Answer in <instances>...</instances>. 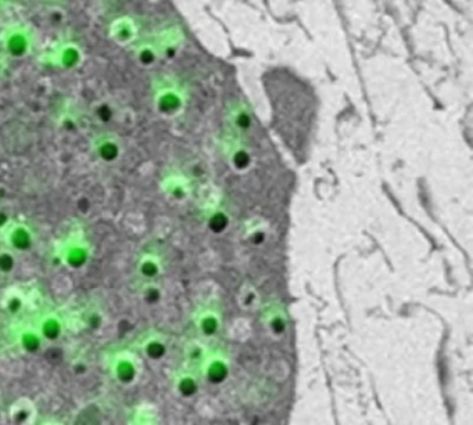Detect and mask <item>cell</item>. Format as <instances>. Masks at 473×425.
I'll use <instances>...</instances> for the list:
<instances>
[{"label":"cell","mask_w":473,"mask_h":425,"mask_svg":"<svg viewBox=\"0 0 473 425\" xmlns=\"http://www.w3.org/2000/svg\"><path fill=\"white\" fill-rule=\"evenodd\" d=\"M32 46V39L25 28L15 27L3 35V49L10 59L20 60L28 56Z\"/></svg>","instance_id":"cell-1"},{"label":"cell","mask_w":473,"mask_h":425,"mask_svg":"<svg viewBox=\"0 0 473 425\" xmlns=\"http://www.w3.org/2000/svg\"><path fill=\"white\" fill-rule=\"evenodd\" d=\"M60 259L68 269L79 270L85 267L90 259V246L81 239L69 240L62 249Z\"/></svg>","instance_id":"cell-2"},{"label":"cell","mask_w":473,"mask_h":425,"mask_svg":"<svg viewBox=\"0 0 473 425\" xmlns=\"http://www.w3.org/2000/svg\"><path fill=\"white\" fill-rule=\"evenodd\" d=\"M6 243L14 252H28L34 248L35 235L25 223H11L6 229Z\"/></svg>","instance_id":"cell-3"},{"label":"cell","mask_w":473,"mask_h":425,"mask_svg":"<svg viewBox=\"0 0 473 425\" xmlns=\"http://www.w3.org/2000/svg\"><path fill=\"white\" fill-rule=\"evenodd\" d=\"M137 365L136 361L128 354L121 352L114 356L111 362V375L120 385H131L137 378Z\"/></svg>","instance_id":"cell-4"},{"label":"cell","mask_w":473,"mask_h":425,"mask_svg":"<svg viewBox=\"0 0 473 425\" xmlns=\"http://www.w3.org/2000/svg\"><path fill=\"white\" fill-rule=\"evenodd\" d=\"M109 35L117 45L127 46L132 43L137 36L136 22L128 15L118 17L110 24Z\"/></svg>","instance_id":"cell-5"},{"label":"cell","mask_w":473,"mask_h":425,"mask_svg":"<svg viewBox=\"0 0 473 425\" xmlns=\"http://www.w3.org/2000/svg\"><path fill=\"white\" fill-rule=\"evenodd\" d=\"M83 60V53L76 43L68 42L57 48L53 56V62L64 71L76 69Z\"/></svg>","instance_id":"cell-6"},{"label":"cell","mask_w":473,"mask_h":425,"mask_svg":"<svg viewBox=\"0 0 473 425\" xmlns=\"http://www.w3.org/2000/svg\"><path fill=\"white\" fill-rule=\"evenodd\" d=\"M38 333L45 342H56L63 337L64 323L56 313H46L36 326Z\"/></svg>","instance_id":"cell-7"},{"label":"cell","mask_w":473,"mask_h":425,"mask_svg":"<svg viewBox=\"0 0 473 425\" xmlns=\"http://www.w3.org/2000/svg\"><path fill=\"white\" fill-rule=\"evenodd\" d=\"M93 151L96 157L104 164L117 162L123 154L121 144L111 136H102L93 144Z\"/></svg>","instance_id":"cell-8"},{"label":"cell","mask_w":473,"mask_h":425,"mask_svg":"<svg viewBox=\"0 0 473 425\" xmlns=\"http://www.w3.org/2000/svg\"><path fill=\"white\" fill-rule=\"evenodd\" d=\"M8 416L15 424H31L35 420L36 407L28 398H21L10 406Z\"/></svg>","instance_id":"cell-9"},{"label":"cell","mask_w":473,"mask_h":425,"mask_svg":"<svg viewBox=\"0 0 473 425\" xmlns=\"http://www.w3.org/2000/svg\"><path fill=\"white\" fill-rule=\"evenodd\" d=\"M17 340H18L20 348L27 355H38L42 351L43 344H45V341L41 337V334L38 333L36 327L35 328L28 327V328L21 330L17 335Z\"/></svg>","instance_id":"cell-10"},{"label":"cell","mask_w":473,"mask_h":425,"mask_svg":"<svg viewBox=\"0 0 473 425\" xmlns=\"http://www.w3.org/2000/svg\"><path fill=\"white\" fill-rule=\"evenodd\" d=\"M137 272L143 279L153 280L160 273V263L156 259V256L144 255L137 263Z\"/></svg>","instance_id":"cell-11"},{"label":"cell","mask_w":473,"mask_h":425,"mask_svg":"<svg viewBox=\"0 0 473 425\" xmlns=\"http://www.w3.org/2000/svg\"><path fill=\"white\" fill-rule=\"evenodd\" d=\"M178 97L175 93H172L171 90H164L161 92L158 96H157V100H156V106L157 109L164 113V114H170L172 113L177 107H178Z\"/></svg>","instance_id":"cell-12"},{"label":"cell","mask_w":473,"mask_h":425,"mask_svg":"<svg viewBox=\"0 0 473 425\" xmlns=\"http://www.w3.org/2000/svg\"><path fill=\"white\" fill-rule=\"evenodd\" d=\"M17 267V256L15 252L10 248L0 249V274L8 276Z\"/></svg>","instance_id":"cell-13"},{"label":"cell","mask_w":473,"mask_h":425,"mask_svg":"<svg viewBox=\"0 0 473 425\" xmlns=\"http://www.w3.org/2000/svg\"><path fill=\"white\" fill-rule=\"evenodd\" d=\"M4 309L10 316H18L25 309V300L18 293H11L4 300Z\"/></svg>","instance_id":"cell-14"},{"label":"cell","mask_w":473,"mask_h":425,"mask_svg":"<svg viewBox=\"0 0 473 425\" xmlns=\"http://www.w3.org/2000/svg\"><path fill=\"white\" fill-rule=\"evenodd\" d=\"M165 352V348L161 342H158L157 340H149L147 342H144L143 345V354L149 358V359H153V361H157V359H161V356L164 355Z\"/></svg>","instance_id":"cell-15"},{"label":"cell","mask_w":473,"mask_h":425,"mask_svg":"<svg viewBox=\"0 0 473 425\" xmlns=\"http://www.w3.org/2000/svg\"><path fill=\"white\" fill-rule=\"evenodd\" d=\"M156 59H157V52H156L154 46L143 45L136 50V60L144 67L151 65L156 61Z\"/></svg>","instance_id":"cell-16"},{"label":"cell","mask_w":473,"mask_h":425,"mask_svg":"<svg viewBox=\"0 0 473 425\" xmlns=\"http://www.w3.org/2000/svg\"><path fill=\"white\" fill-rule=\"evenodd\" d=\"M142 297H143V301L146 304H156L160 298V293H158V288L153 287V286H149L146 287L143 291H142Z\"/></svg>","instance_id":"cell-17"},{"label":"cell","mask_w":473,"mask_h":425,"mask_svg":"<svg viewBox=\"0 0 473 425\" xmlns=\"http://www.w3.org/2000/svg\"><path fill=\"white\" fill-rule=\"evenodd\" d=\"M86 326L92 330H97L103 326V314L100 312H90L86 317Z\"/></svg>","instance_id":"cell-18"},{"label":"cell","mask_w":473,"mask_h":425,"mask_svg":"<svg viewBox=\"0 0 473 425\" xmlns=\"http://www.w3.org/2000/svg\"><path fill=\"white\" fill-rule=\"evenodd\" d=\"M13 223L11 216L8 215L7 211L0 209V232H6V229Z\"/></svg>","instance_id":"cell-19"},{"label":"cell","mask_w":473,"mask_h":425,"mask_svg":"<svg viewBox=\"0 0 473 425\" xmlns=\"http://www.w3.org/2000/svg\"><path fill=\"white\" fill-rule=\"evenodd\" d=\"M72 370H74V372H76V374H83V372L88 371V365H86L85 362L78 361L75 365H72Z\"/></svg>","instance_id":"cell-20"},{"label":"cell","mask_w":473,"mask_h":425,"mask_svg":"<svg viewBox=\"0 0 473 425\" xmlns=\"http://www.w3.org/2000/svg\"><path fill=\"white\" fill-rule=\"evenodd\" d=\"M3 6H4V3H3V1H0V10L3 8Z\"/></svg>","instance_id":"cell-21"},{"label":"cell","mask_w":473,"mask_h":425,"mask_svg":"<svg viewBox=\"0 0 473 425\" xmlns=\"http://www.w3.org/2000/svg\"><path fill=\"white\" fill-rule=\"evenodd\" d=\"M0 398H1V395H0Z\"/></svg>","instance_id":"cell-22"}]
</instances>
